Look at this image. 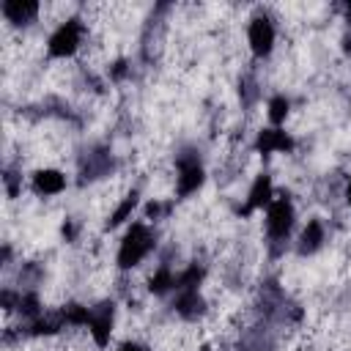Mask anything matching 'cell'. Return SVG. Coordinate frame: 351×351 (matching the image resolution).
Masks as SVG:
<instances>
[{"label": "cell", "mask_w": 351, "mask_h": 351, "mask_svg": "<svg viewBox=\"0 0 351 351\" xmlns=\"http://www.w3.org/2000/svg\"><path fill=\"white\" fill-rule=\"evenodd\" d=\"M134 208H137V192H129L118 206H115V211L110 214V219H107V228H118V225H123L132 214H134Z\"/></svg>", "instance_id": "obj_14"}, {"label": "cell", "mask_w": 351, "mask_h": 351, "mask_svg": "<svg viewBox=\"0 0 351 351\" xmlns=\"http://www.w3.org/2000/svg\"><path fill=\"white\" fill-rule=\"evenodd\" d=\"M16 313H19L22 318H27L30 324H33L36 318H41V315H44V307H41L38 293H33V291L22 293V296H19V307H16Z\"/></svg>", "instance_id": "obj_15"}, {"label": "cell", "mask_w": 351, "mask_h": 351, "mask_svg": "<svg viewBox=\"0 0 351 351\" xmlns=\"http://www.w3.org/2000/svg\"><path fill=\"white\" fill-rule=\"evenodd\" d=\"M293 219H296V211H293V203L291 197L280 195L269 203L266 208V233H269V241H285L291 228H293Z\"/></svg>", "instance_id": "obj_3"}, {"label": "cell", "mask_w": 351, "mask_h": 351, "mask_svg": "<svg viewBox=\"0 0 351 351\" xmlns=\"http://www.w3.org/2000/svg\"><path fill=\"white\" fill-rule=\"evenodd\" d=\"M173 288H176V274H173V269H170L167 263H162V266L148 277V291L156 293V296H162V293H167V291H173Z\"/></svg>", "instance_id": "obj_13"}, {"label": "cell", "mask_w": 351, "mask_h": 351, "mask_svg": "<svg viewBox=\"0 0 351 351\" xmlns=\"http://www.w3.org/2000/svg\"><path fill=\"white\" fill-rule=\"evenodd\" d=\"M288 112H291V101H288L285 96H274V99H269V107H266V115H269V121H271V126H280V123H285V118H288Z\"/></svg>", "instance_id": "obj_16"}, {"label": "cell", "mask_w": 351, "mask_h": 351, "mask_svg": "<svg viewBox=\"0 0 351 351\" xmlns=\"http://www.w3.org/2000/svg\"><path fill=\"white\" fill-rule=\"evenodd\" d=\"M115 351H148L143 343H137V340H126V343H121Z\"/></svg>", "instance_id": "obj_20"}, {"label": "cell", "mask_w": 351, "mask_h": 351, "mask_svg": "<svg viewBox=\"0 0 351 351\" xmlns=\"http://www.w3.org/2000/svg\"><path fill=\"white\" fill-rule=\"evenodd\" d=\"M178 173H176V195L178 197H189L192 192H197L203 186V167L197 162V154H186V156H178Z\"/></svg>", "instance_id": "obj_5"}, {"label": "cell", "mask_w": 351, "mask_h": 351, "mask_svg": "<svg viewBox=\"0 0 351 351\" xmlns=\"http://www.w3.org/2000/svg\"><path fill=\"white\" fill-rule=\"evenodd\" d=\"M326 239V230H324V222L321 219H307V225L302 228V236H299V252L302 255H313L315 250H321Z\"/></svg>", "instance_id": "obj_12"}, {"label": "cell", "mask_w": 351, "mask_h": 351, "mask_svg": "<svg viewBox=\"0 0 351 351\" xmlns=\"http://www.w3.org/2000/svg\"><path fill=\"white\" fill-rule=\"evenodd\" d=\"M247 41H250V49L252 55L258 58H266L271 55L274 49V41H277V30H274V22L266 16V14H258L250 19L247 25Z\"/></svg>", "instance_id": "obj_4"}, {"label": "cell", "mask_w": 351, "mask_h": 351, "mask_svg": "<svg viewBox=\"0 0 351 351\" xmlns=\"http://www.w3.org/2000/svg\"><path fill=\"white\" fill-rule=\"evenodd\" d=\"M0 14H3L5 22H11V25L19 27V25L33 22V19L41 14V5L33 3V0H5V3L0 5Z\"/></svg>", "instance_id": "obj_7"}, {"label": "cell", "mask_w": 351, "mask_h": 351, "mask_svg": "<svg viewBox=\"0 0 351 351\" xmlns=\"http://www.w3.org/2000/svg\"><path fill=\"white\" fill-rule=\"evenodd\" d=\"M343 52H346V55H351V30L343 36Z\"/></svg>", "instance_id": "obj_21"}, {"label": "cell", "mask_w": 351, "mask_h": 351, "mask_svg": "<svg viewBox=\"0 0 351 351\" xmlns=\"http://www.w3.org/2000/svg\"><path fill=\"white\" fill-rule=\"evenodd\" d=\"M3 181H5V192H8V197H16V195H19V186H22V176H16V173L5 170Z\"/></svg>", "instance_id": "obj_17"}, {"label": "cell", "mask_w": 351, "mask_h": 351, "mask_svg": "<svg viewBox=\"0 0 351 351\" xmlns=\"http://www.w3.org/2000/svg\"><path fill=\"white\" fill-rule=\"evenodd\" d=\"M274 200V186H271V176H266V173H261L255 181H252V186H250V195H247V206H244V214H250V211H255V208H269V203Z\"/></svg>", "instance_id": "obj_9"}, {"label": "cell", "mask_w": 351, "mask_h": 351, "mask_svg": "<svg viewBox=\"0 0 351 351\" xmlns=\"http://www.w3.org/2000/svg\"><path fill=\"white\" fill-rule=\"evenodd\" d=\"M33 189L38 195H47V197L49 195H60L66 189V176L60 170H55V167H41V170L33 173Z\"/></svg>", "instance_id": "obj_11"}, {"label": "cell", "mask_w": 351, "mask_h": 351, "mask_svg": "<svg viewBox=\"0 0 351 351\" xmlns=\"http://www.w3.org/2000/svg\"><path fill=\"white\" fill-rule=\"evenodd\" d=\"M154 233H151V228L145 225V222H132L129 225V230L123 233V239H121V247H118V258H115V263L121 266V269H134L151 250H154Z\"/></svg>", "instance_id": "obj_1"}, {"label": "cell", "mask_w": 351, "mask_h": 351, "mask_svg": "<svg viewBox=\"0 0 351 351\" xmlns=\"http://www.w3.org/2000/svg\"><path fill=\"white\" fill-rule=\"evenodd\" d=\"M112 302H101L99 307L90 310V321H88V332L96 343V348H107L110 346V335H112Z\"/></svg>", "instance_id": "obj_6"}, {"label": "cell", "mask_w": 351, "mask_h": 351, "mask_svg": "<svg viewBox=\"0 0 351 351\" xmlns=\"http://www.w3.org/2000/svg\"><path fill=\"white\" fill-rule=\"evenodd\" d=\"M82 41H85V22L80 16H69L47 38V52L49 58H71L82 47Z\"/></svg>", "instance_id": "obj_2"}, {"label": "cell", "mask_w": 351, "mask_h": 351, "mask_svg": "<svg viewBox=\"0 0 351 351\" xmlns=\"http://www.w3.org/2000/svg\"><path fill=\"white\" fill-rule=\"evenodd\" d=\"M165 211H170V203H159V200H151V203L145 206V217H148V219H159Z\"/></svg>", "instance_id": "obj_18"}, {"label": "cell", "mask_w": 351, "mask_h": 351, "mask_svg": "<svg viewBox=\"0 0 351 351\" xmlns=\"http://www.w3.org/2000/svg\"><path fill=\"white\" fill-rule=\"evenodd\" d=\"M255 148H258V154H285V151L293 148V140L280 126H269V129H261L258 132Z\"/></svg>", "instance_id": "obj_8"}, {"label": "cell", "mask_w": 351, "mask_h": 351, "mask_svg": "<svg viewBox=\"0 0 351 351\" xmlns=\"http://www.w3.org/2000/svg\"><path fill=\"white\" fill-rule=\"evenodd\" d=\"M173 307H176V313H178L181 318H186V321H197V318L206 313V302H203V296L197 293V288L178 291Z\"/></svg>", "instance_id": "obj_10"}, {"label": "cell", "mask_w": 351, "mask_h": 351, "mask_svg": "<svg viewBox=\"0 0 351 351\" xmlns=\"http://www.w3.org/2000/svg\"><path fill=\"white\" fill-rule=\"evenodd\" d=\"M200 351H211V348H208V346H203V348H200Z\"/></svg>", "instance_id": "obj_23"}, {"label": "cell", "mask_w": 351, "mask_h": 351, "mask_svg": "<svg viewBox=\"0 0 351 351\" xmlns=\"http://www.w3.org/2000/svg\"><path fill=\"white\" fill-rule=\"evenodd\" d=\"M126 71H129L126 60H115V63L110 66V77H112V80H123V77H126Z\"/></svg>", "instance_id": "obj_19"}, {"label": "cell", "mask_w": 351, "mask_h": 351, "mask_svg": "<svg viewBox=\"0 0 351 351\" xmlns=\"http://www.w3.org/2000/svg\"><path fill=\"white\" fill-rule=\"evenodd\" d=\"M343 195H346V203H348V208H351V178L346 181V192H343Z\"/></svg>", "instance_id": "obj_22"}]
</instances>
